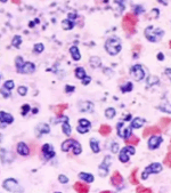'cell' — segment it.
<instances>
[{"label": "cell", "instance_id": "1", "mask_svg": "<svg viewBox=\"0 0 171 193\" xmlns=\"http://www.w3.org/2000/svg\"><path fill=\"white\" fill-rule=\"evenodd\" d=\"M121 49H122L121 41H120V39L116 38V37L108 38L107 40H106V42H105V50H106L111 56H116V55L121 52Z\"/></svg>", "mask_w": 171, "mask_h": 193}, {"label": "cell", "instance_id": "2", "mask_svg": "<svg viewBox=\"0 0 171 193\" xmlns=\"http://www.w3.org/2000/svg\"><path fill=\"white\" fill-rule=\"evenodd\" d=\"M61 150L63 152H69L70 150H72L74 155H80L81 152H82V146H81V144L78 140L69 138V140H64L63 143H62Z\"/></svg>", "mask_w": 171, "mask_h": 193}, {"label": "cell", "instance_id": "3", "mask_svg": "<svg viewBox=\"0 0 171 193\" xmlns=\"http://www.w3.org/2000/svg\"><path fill=\"white\" fill-rule=\"evenodd\" d=\"M144 34L146 37V39L151 42H157L160 41L161 39L163 38L164 31L160 28H154V26H148L145 29Z\"/></svg>", "mask_w": 171, "mask_h": 193}, {"label": "cell", "instance_id": "4", "mask_svg": "<svg viewBox=\"0 0 171 193\" xmlns=\"http://www.w3.org/2000/svg\"><path fill=\"white\" fill-rule=\"evenodd\" d=\"M136 24H137V16L133 13H128V14L123 17L122 25L124 31L129 32V33H133L136 31Z\"/></svg>", "mask_w": 171, "mask_h": 193}, {"label": "cell", "instance_id": "5", "mask_svg": "<svg viewBox=\"0 0 171 193\" xmlns=\"http://www.w3.org/2000/svg\"><path fill=\"white\" fill-rule=\"evenodd\" d=\"M2 189L8 192H23V187L20 185L17 179L6 178L2 182Z\"/></svg>", "mask_w": 171, "mask_h": 193}, {"label": "cell", "instance_id": "6", "mask_svg": "<svg viewBox=\"0 0 171 193\" xmlns=\"http://www.w3.org/2000/svg\"><path fill=\"white\" fill-rule=\"evenodd\" d=\"M135 153H136V150L133 148V145H127L126 148H123L121 150V152H120V155H119L120 161L126 163V162L129 161L130 157L133 155Z\"/></svg>", "mask_w": 171, "mask_h": 193}, {"label": "cell", "instance_id": "7", "mask_svg": "<svg viewBox=\"0 0 171 193\" xmlns=\"http://www.w3.org/2000/svg\"><path fill=\"white\" fill-rule=\"evenodd\" d=\"M61 122L62 123V130H63V133L65 136H71V134H72V127H71L70 122H69V117L66 116H61L58 117L57 119H56L55 123H58Z\"/></svg>", "mask_w": 171, "mask_h": 193}, {"label": "cell", "instance_id": "8", "mask_svg": "<svg viewBox=\"0 0 171 193\" xmlns=\"http://www.w3.org/2000/svg\"><path fill=\"white\" fill-rule=\"evenodd\" d=\"M162 170V165L159 163V162H154V163H151L150 166H147L145 170L142 174V178L143 179H147L148 175L151 174H159V172Z\"/></svg>", "mask_w": 171, "mask_h": 193}, {"label": "cell", "instance_id": "9", "mask_svg": "<svg viewBox=\"0 0 171 193\" xmlns=\"http://www.w3.org/2000/svg\"><path fill=\"white\" fill-rule=\"evenodd\" d=\"M130 72H131V76H133V78L136 81H142L145 78V70H144V67L140 64L133 65L131 67Z\"/></svg>", "mask_w": 171, "mask_h": 193}, {"label": "cell", "instance_id": "10", "mask_svg": "<svg viewBox=\"0 0 171 193\" xmlns=\"http://www.w3.org/2000/svg\"><path fill=\"white\" fill-rule=\"evenodd\" d=\"M41 152H42V157L46 159V160H50L56 155L55 153V149L52 146V144L46 143L41 146Z\"/></svg>", "mask_w": 171, "mask_h": 193}, {"label": "cell", "instance_id": "11", "mask_svg": "<svg viewBox=\"0 0 171 193\" xmlns=\"http://www.w3.org/2000/svg\"><path fill=\"white\" fill-rule=\"evenodd\" d=\"M35 70H37V67H35L34 63H32L30 61H25L24 64L22 65V67L18 70L17 73L20 74H32L34 73Z\"/></svg>", "mask_w": 171, "mask_h": 193}, {"label": "cell", "instance_id": "12", "mask_svg": "<svg viewBox=\"0 0 171 193\" xmlns=\"http://www.w3.org/2000/svg\"><path fill=\"white\" fill-rule=\"evenodd\" d=\"M16 152H17V154H20L21 157H29L30 153H31L28 143H25L23 140H21V142H18V143L16 144Z\"/></svg>", "mask_w": 171, "mask_h": 193}, {"label": "cell", "instance_id": "13", "mask_svg": "<svg viewBox=\"0 0 171 193\" xmlns=\"http://www.w3.org/2000/svg\"><path fill=\"white\" fill-rule=\"evenodd\" d=\"M14 116L8 112H5V111H0V125L1 127L8 126V125H11L14 122Z\"/></svg>", "mask_w": 171, "mask_h": 193}, {"label": "cell", "instance_id": "14", "mask_svg": "<svg viewBox=\"0 0 171 193\" xmlns=\"http://www.w3.org/2000/svg\"><path fill=\"white\" fill-rule=\"evenodd\" d=\"M111 161L112 159L111 157H105V159L103 160V162L101 163V166L98 167V172H99V175L101 177H105V176L107 175L108 172V168H110V165H111Z\"/></svg>", "mask_w": 171, "mask_h": 193}, {"label": "cell", "instance_id": "15", "mask_svg": "<svg viewBox=\"0 0 171 193\" xmlns=\"http://www.w3.org/2000/svg\"><path fill=\"white\" fill-rule=\"evenodd\" d=\"M131 130H133L131 127H124L123 122L118 123V135L121 138H123V140H126V138L131 136Z\"/></svg>", "mask_w": 171, "mask_h": 193}, {"label": "cell", "instance_id": "16", "mask_svg": "<svg viewBox=\"0 0 171 193\" xmlns=\"http://www.w3.org/2000/svg\"><path fill=\"white\" fill-rule=\"evenodd\" d=\"M90 127H91V123L89 120L87 119H80L79 120V122H78V127H77V130L79 134H86L88 133L89 130H90Z\"/></svg>", "mask_w": 171, "mask_h": 193}, {"label": "cell", "instance_id": "17", "mask_svg": "<svg viewBox=\"0 0 171 193\" xmlns=\"http://www.w3.org/2000/svg\"><path fill=\"white\" fill-rule=\"evenodd\" d=\"M162 142H163V138L161 136H159L157 134L152 135L151 138L148 140V148H150L151 150H155V149H157L160 146V144L162 143Z\"/></svg>", "mask_w": 171, "mask_h": 193}, {"label": "cell", "instance_id": "18", "mask_svg": "<svg viewBox=\"0 0 171 193\" xmlns=\"http://www.w3.org/2000/svg\"><path fill=\"white\" fill-rule=\"evenodd\" d=\"M0 160H1L2 163H9V162L14 160V157L9 151L5 150V149H1L0 150Z\"/></svg>", "mask_w": 171, "mask_h": 193}, {"label": "cell", "instance_id": "19", "mask_svg": "<svg viewBox=\"0 0 171 193\" xmlns=\"http://www.w3.org/2000/svg\"><path fill=\"white\" fill-rule=\"evenodd\" d=\"M35 131L38 133V136L49 134L50 133V126L46 122H40L37 125V127H35Z\"/></svg>", "mask_w": 171, "mask_h": 193}, {"label": "cell", "instance_id": "20", "mask_svg": "<svg viewBox=\"0 0 171 193\" xmlns=\"http://www.w3.org/2000/svg\"><path fill=\"white\" fill-rule=\"evenodd\" d=\"M111 183H112V185H114V186H121V184L123 183V178H122V176L120 175L119 172H113V175H112V177H111Z\"/></svg>", "mask_w": 171, "mask_h": 193}, {"label": "cell", "instance_id": "21", "mask_svg": "<svg viewBox=\"0 0 171 193\" xmlns=\"http://www.w3.org/2000/svg\"><path fill=\"white\" fill-rule=\"evenodd\" d=\"M161 130H162V129H160V128H159V127H156V126L148 127V128H146V129H145L143 131V136L144 137H147V136H150V135H155V134H160Z\"/></svg>", "mask_w": 171, "mask_h": 193}, {"label": "cell", "instance_id": "22", "mask_svg": "<svg viewBox=\"0 0 171 193\" xmlns=\"http://www.w3.org/2000/svg\"><path fill=\"white\" fill-rule=\"evenodd\" d=\"M80 112H92L94 111V104L91 102H82L79 105Z\"/></svg>", "mask_w": 171, "mask_h": 193}, {"label": "cell", "instance_id": "23", "mask_svg": "<svg viewBox=\"0 0 171 193\" xmlns=\"http://www.w3.org/2000/svg\"><path fill=\"white\" fill-rule=\"evenodd\" d=\"M70 54H71V56H72V58H73V61H80L81 60V53L77 46H72V47H71Z\"/></svg>", "mask_w": 171, "mask_h": 193}, {"label": "cell", "instance_id": "24", "mask_svg": "<svg viewBox=\"0 0 171 193\" xmlns=\"http://www.w3.org/2000/svg\"><path fill=\"white\" fill-rule=\"evenodd\" d=\"M79 178L82 179V181H84L86 183H88V184H90V183L94 182V176H92V174H88V172H80L79 174Z\"/></svg>", "mask_w": 171, "mask_h": 193}, {"label": "cell", "instance_id": "25", "mask_svg": "<svg viewBox=\"0 0 171 193\" xmlns=\"http://www.w3.org/2000/svg\"><path fill=\"white\" fill-rule=\"evenodd\" d=\"M144 123H145V120L144 119H142V118H135V119L131 120L130 127H131V128H135V129H138V128L144 126Z\"/></svg>", "mask_w": 171, "mask_h": 193}, {"label": "cell", "instance_id": "26", "mask_svg": "<svg viewBox=\"0 0 171 193\" xmlns=\"http://www.w3.org/2000/svg\"><path fill=\"white\" fill-rule=\"evenodd\" d=\"M22 42H23V39H22V37L21 35H14L13 37V39H11V46L14 47V48H16V49H18L20 47H21V45H22Z\"/></svg>", "mask_w": 171, "mask_h": 193}, {"label": "cell", "instance_id": "27", "mask_svg": "<svg viewBox=\"0 0 171 193\" xmlns=\"http://www.w3.org/2000/svg\"><path fill=\"white\" fill-rule=\"evenodd\" d=\"M90 148H91V151L94 152V153H98V152L101 151V146H99V142H98L96 138H91L90 140Z\"/></svg>", "mask_w": 171, "mask_h": 193}, {"label": "cell", "instance_id": "28", "mask_svg": "<svg viewBox=\"0 0 171 193\" xmlns=\"http://www.w3.org/2000/svg\"><path fill=\"white\" fill-rule=\"evenodd\" d=\"M74 74H75V77L78 78V79H80V80H82L83 78L87 77V73H86V71H84L83 67H77L75 70H74Z\"/></svg>", "mask_w": 171, "mask_h": 193}, {"label": "cell", "instance_id": "29", "mask_svg": "<svg viewBox=\"0 0 171 193\" xmlns=\"http://www.w3.org/2000/svg\"><path fill=\"white\" fill-rule=\"evenodd\" d=\"M62 26H63L64 30H72V29L74 28V22L71 21V20H69V18H65V20H63L62 21Z\"/></svg>", "mask_w": 171, "mask_h": 193}, {"label": "cell", "instance_id": "30", "mask_svg": "<svg viewBox=\"0 0 171 193\" xmlns=\"http://www.w3.org/2000/svg\"><path fill=\"white\" fill-rule=\"evenodd\" d=\"M89 62H90L91 67H94V69H96V67H101V58L97 56H92L90 60H89Z\"/></svg>", "mask_w": 171, "mask_h": 193}, {"label": "cell", "instance_id": "31", "mask_svg": "<svg viewBox=\"0 0 171 193\" xmlns=\"http://www.w3.org/2000/svg\"><path fill=\"white\" fill-rule=\"evenodd\" d=\"M0 95H1L5 99H7L11 96V89H8V88H6L5 86H1V88H0Z\"/></svg>", "mask_w": 171, "mask_h": 193}, {"label": "cell", "instance_id": "32", "mask_svg": "<svg viewBox=\"0 0 171 193\" xmlns=\"http://www.w3.org/2000/svg\"><path fill=\"white\" fill-rule=\"evenodd\" d=\"M147 86L151 87V86H154V85H159L160 84V79L156 77V76H151V77L147 78Z\"/></svg>", "mask_w": 171, "mask_h": 193}, {"label": "cell", "instance_id": "33", "mask_svg": "<svg viewBox=\"0 0 171 193\" xmlns=\"http://www.w3.org/2000/svg\"><path fill=\"white\" fill-rule=\"evenodd\" d=\"M124 140H126V144H128V145H133V146L139 143V138L137 136H133V135L130 137H128V138H126Z\"/></svg>", "mask_w": 171, "mask_h": 193}, {"label": "cell", "instance_id": "34", "mask_svg": "<svg viewBox=\"0 0 171 193\" xmlns=\"http://www.w3.org/2000/svg\"><path fill=\"white\" fill-rule=\"evenodd\" d=\"M24 58L22 56H17L15 58V69H16V72H18V70L22 67V65L24 64Z\"/></svg>", "mask_w": 171, "mask_h": 193}, {"label": "cell", "instance_id": "35", "mask_svg": "<svg viewBox=\"0 0 171 193\" xmlns=\"http://www.w3.org/2000/svg\"><path fill=\"white\" fill-rule=\"evenodd\" d=\"M116 114V111L115 109H113V108H108V109L105 110V117L107 118V119H113Z\"/></svg>", "mask_w": 171, "mask_h": 193}, {"label": "cell", "instance_id": "36", "mask_svg": "<svg viewBox=\"0 0 171 193\" xmlns=\"http://www.w3.org/2000/svg\"><path fill=\"white\" fill-rule=\"evenodd\" d=\"M43 50H45V45L41 44V42H38V44H35V45L33 46V52H34L35 54H41Z\"/></svg>", "mask_w": 171, "mask_h": 193}, {"label": "cell", "instance_id": "37", "mask_svg": "<svg viewBox=\"0 0 171 193\" xmlns=\"http://www.w3.org/2000/svg\"><path fill=\"white\" fill-rule=\"evenodd\" d=\"M111 131H112L111 127L107 126V125H101V129H99V133H101L103 136H107V135L111 133Z\"/></svg>", "mask_w": 171, "mask_h": 193}, {"label": "cell", "instance_id": "38", "mask_svg": "<svg viewBox=\"0 0 171 193\" xmlns=\"http://www.w3.org/2000/svg\"><path fill=\"white\" fill-rule=\"evenodd\" d=\"M75 190L79 192H88L89 191V186L86 184H81V183H77L75 184Z\"/></svg>", "mask_w": 171, "mask_h": 193}, {"label": "cell", "instance_id": "39", "mask_svg": "<svg viewBox=\"0 0 171 193\" xmlns=\"http://www.w3.org/2000/svg\"><path fill=\"white\" fill-rule=\"evenodd\" d=\"M31 111V106H30V104H23L22 105V108H21V114H22V117H26L28 116V113Z\"/></svg>", "mask_w": 171, "mask_h": 193}, {"label": "cell", "instance_id": "40", "mask_svg": "<svg viewBox=\"0 0 171 193\" xmlns=\"http://www.w3.org/2000/svg\"><path fill=\"white\" fill-rule=\"evenodd\" d=\"M131 90H133V84L131 82H127L126 85L121 86V91L122 93H129Z\"/></svg>", "mask_w": 171, "mask_h": 193}, {"label": "cell", "instance_id": "41", "mask_svg": "<svg viewBox=\"0 0 171 193\" xmlns=\"http://www.w3.org/2000/svg\"><path fill=\"white\" fill-rule=\"evenodd\" d=\"M17 93L20 96H26V94H28V87L26 86H18Z\"/></svg>", "mask_w": 171, "mask_h": 193}, {"label": "cell", "instance_id": "42", "mask_svg": "<svg viewBox=\"0 0 171 193\" xmlns=\"http://www.w3.org/2000/svg\"><path fill=\"white\" fill-rule=\"evenodd\" d=\"M160 110H162L163 112L171 113V103H164L160 106Z\"/></svg>", "mask_w": 171, "mask_h": 193}, {"label": "cell", "instance_id": "43", "mask_svg": "<svg viewBox=\"0 0 171 193\" xmlns=\"http://www.w3.org/2000/svg\"><path fill=\"white\" fill-rule=\"evenodd\" d=\"M2 86H5L6 88H8V89H11V90H13L15 88V82H14V80H6L4 82V85Z\"/></svg>", "mask_w": 171, "mask_h": 193}, {"label": "cell", "instance_id": "44", "mask_svg": "<svg viewBox=\"0 0 171 193\" xmlns=\"http://www.w3.org/2000/svg\"><path fill=\"white\" fill-rule=\"evenodd\" d=\"M58 182L62 183V184H67L69 183V177H66L63 174H61V175H58Z\"/></svg>", "mask_w": 171, "mask_h": 193}, {"label": "cell", "instance_id": "45", "mask_svg": "<svg viewBox=\"0 0 171 193\" xmlns=\"http://www.w3.org/2000/svg\"><path fill=\"white\" fill-rule=\"evenodd\" d=\"M136 174H137V169H135L133 172H131V176H130V182L133 184H138V181L136 178Z\"/></svg>", "mask_w": 171, "mask_h": 193}, {"label": "cell", "instance_id": "46", "mask_svg": "<svg viewBox=\"0 0 171 193\" xmlns=\"http://www.w3.org/2000/svg\"><path fill=\"white\" fill-rule=\"evenodd\" d=\"M111 151H112V153H118V152H119V144L115 143V142H113L111 145Z\"/></svg>", "mask_w": 171, "mask_h": 193}, {"label": "cell", "instance_id": "47", "mask_svg": "<svg viewBox=\"0 0 171 193\" xmlns=\"http://www.w3.org/2000/svg\"><path fill=\"white\" fill-rule=\"evenodd\" d=\"M64 90H65V93H67V94H72V93L75 90V87H74V86H71V85H66Z\"/></svg>", "mask_w": 171, "mask_h": 193}, {"label": "cell", "instance_id": "48", "mask_svg": "<svg viewBox=\"0 0 171 193\" xmlns=\"http://www.w3.org/2000/svg\"><path fill=\"white\" fill-rule=\"evenodd\" d=\"M165 165L168 166H170L171 167V146H170V150H169V152H168V154H167V158H165Z\"/></svg>", "mask_w": 171, "mask_h": 193}, {"label": "cell", "instance_id": "49", "mask_svg": "<svg viewBox=\"0 0 171 193\" xmlns=\"http://www.w3.org/2000/svg\"><path fill=\"white\" fill-rule=\"evenodd\" d=\"M90 81H91V78L89 77V76H87V77L83 78V79L81 80V82H82V85H83V86H87V85L90 84Z\"/></svg>", "mask_w": 171, "mask_h": 193}, {"label": "cell", "instance_id": "50", "mask_svg": "<svg viewBox=\"0 0 171 193\" xmlns=\"http://www.w3.org/2000/svg\"><path fill=\"white\" fill-rule=\"evenodd\" d=\"M137 192H148V193H151L152 192V190L146 189V187H138V189H137Z\"/></svg>", "mask_w": 171, "mask_h": 193}, {"label": "cell", "instance_id": "51", "mask_svg": "<svg viewBox=\"0 0 171 193\" xmlns=\"http://www.w3.org/2000/svg\"><path fill=\"white\" fill-rule=\"evenodd\" d=\"M161 122H162V126H167V125H169V123L171 122V119H169V118H163Z\"/></svg>", "mask_w": 171, "mask_h": 193}, {"label": "cell", "instance_id": "52", "mask_svg": "<svg viewBox=\"0 0 171 193\" xmlns=\"http://www.w3.org/2000/svg\"><path fill=\"white\" fill-rule=\"evenodd\" d=\"M164 73H165V76L168 77V79L171 81V69L170 67H168V69H165V71H164Z\"/></svg>", "mask_w": 171, "mask_h": 193}, {"label": "cell", "instance_id": "53", "mask_svg": "<svg viewBox=\"0 0 171 193\" xmlns=\"http://www.w3.org/2000/svg\"><path fill=\"white\" fill-rule=\"evenodd\" d=\"M77 17V13H74V11H72V13H69V16H67V18L69 20H71V21H74V18Z\"/></svg>", "mask_w": 171, "mask_h": 193}, {"label": "cell", "instance_id": "54", "mask_svg": "<svg viewBox=\"0 0 171 193\" xmlns=\"http://www.w3.org/2000/svg\"><path fill=\"white\" fill-rule=\"evenodd\" d=\"M157 60L159 61H163L164 60V55L162 53H159L157 54Z\"/></svg>", "mask_w": 171, "mask_h": 193}, {"label": "cell", "instance_id": "55", "mask_svg": "<svg viewBox=\"0 0 171 193\" xmlns=\"http://www.w3.org/2000/svg\"><path fill=\"white\" fill-rule=\"evenodd\" d=\"M31 112L33 113V114H37V113L39 112V110L38 108H33V109H31Z\"/></svg>", "mask_w": 171, "mask_h": 193}, {"label": "cell", "instance_id": "56", "mask_svg": "<svg viewBox=\"0 0 171 193\" xmlns=\"http://www.w3.org/2000/svg\"><path fill=\"white\" fill-rule=\"evenodd\" d=\"M130 119H131V114H128V116H127V118L124 119V121H129Z\"/></svg>", "mask_w": 171, "mask_h": 193}, {"label": "cell", "instance_id": "57", "mask_svg": "<svg viewBox=\"0 0 171 193\" xmlns=\"http://www.w3.org/2000/svg\"><path fill=\"white\" fill-rule=\"evenodd\" d=\"M8 0H0V2H2V4H5V2H7Z\"/></svg>", "mask_w": 171, "mask_h": 193}, {"label": "cell", "instance_id": "58", "mask_svg": "<svg viewBox=\"0 0 171 193\" xmlns=\"http://www.w3.org/2000/svg\"><path fill=\"white\" fill-rule=\"evenodd\" d=\"M1 140H2V135L0 134V142H1Z\"/></svg>", "mask_w": 171, "mask_h": 193}, {"label": "cell", "instance_id": "59", "mask_svg": "<svg viewBox=\"0 0 171 193\" xmlns=\"http://www.w3.org/2000/svg\"><path fill=\"white\" fill-rule=\"evenodd\" d=\"M169 45H170V48H171V41H170V42H169Z\"/></svg>", "mask_w": 171, "mask_h": 193}, {"label": "cell", "instance_id": "60", "mask_svg": "<svg viewBox=\"0 0 171 193\" xmlns=\"http://www.w3.org/2000/svg\"><path fill=\"white\" fill-rule=\"evenodd\" d=\"M0 80H1V74H0Z\"/></svg>", "mask_w": 171, "mask_h": 193}]
</instances>
